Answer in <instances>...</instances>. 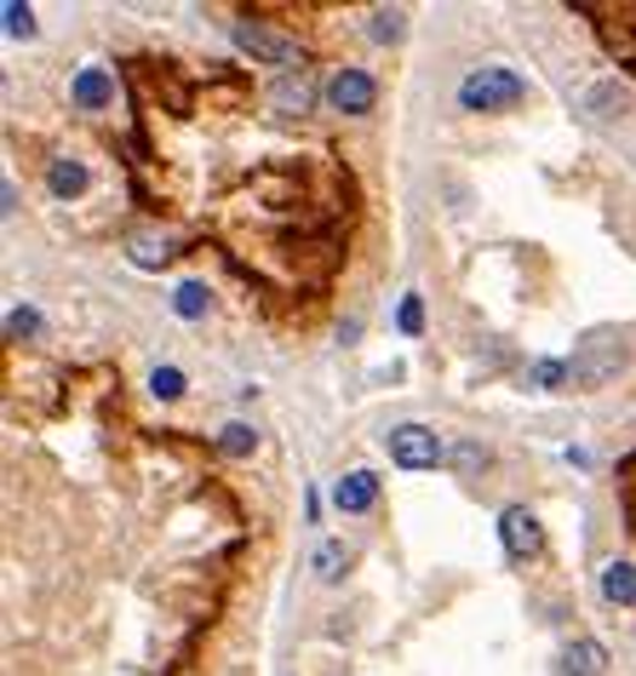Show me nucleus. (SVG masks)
Segmentation results:
<instances>
[{
  "instance_id": "f257e3e1",
  "label": "nucleus",
  "mask_w": 636,
  "mask_h": 676,
  "mask_svg": "<svg viewBox=\"0 0 636 676\" xmlns=\"http://www.w3.org/2000/svg\"><path fill=\"white\" fill-rule=\"evenodd\" d=\"M527 98V81L516 70H499V63H488V70H471L459 81V104L471 115H493V110H511Z\"/></svg>"
},
{
  "instance_id": "f03ea898",
  "label": "nucleus",
  "mask_w": 636,
  "mask_h": 676,
  "mask_svg": "<svg viewBox=\"0 0 636 676\" xmlns=\"http://www.w3.org/2000/svg\"><path fill=\"white\" fill-rule=\"evenodd\" d=\"M384 453L401 464V470H437L448 459V442L430 424H396L384 436Z\"/></svg>"
},
{
  "instance_id": "7ed1b4c3",
  "label": "nucleus",
  "mask_w": 636,
  "mask_h": 676,
  "mask_svg": "<svg viewBox=\"0 0 636 676\" xmlns=\"http://www.w3.org/2000/svg\"><path fill=\"white\" fill-rule=\"evenodd\" d=\"M236 47H242V52H253L258 63H281V70L305 58V47H298L293 35H276L270 23H236Z\"/></svg>"
},
{
  "instance_id": "20e7f679",
  "label": "nucleus",
  "mask_w": 636,
  "mask_h": 676,
  "mask_svg": "<svg viewBox=\"0 0 636 676\" xmlns=\"http://www.w3.org/2000/svg\"><path fill=\"white\" fill-rule=\"evenodd\" d=\"M499 539H505V556L511 562H527V556L545 551V528H540V516H533L527 504H511V511L499 516Z\"/></svg>"
},
{
  "instance_id": "39448f33",
  "label": "nucleus",
  "mask_w": 636,
  "mask_h": 676,
  "mask_svg": "<svg viewBox=\"0 0 636 676\" xmlns=\"http://www.w3.org/2000/svg\"><path fill=\"white\" fill-rule=\"evenodd\" d=\"M327 104L339 110V115H367L379 104V81L367 75V70H339L327 81Z\"/></svg>"
},
{
  "instance_id": "423d86ee",
  "label": "nucleus",
  "mask_w": 636,
  "mask_h": 676,
  "mask_svg": "<svg viewBox=\"0 0 636 676\" xmlns=\"http://www.w3.org/2000/svg\"><path fill=\"white\" fill-rule=\"evenodd\" d=\"M619 367H625V350L619 345H585L574 361H567V379H574L579 390H596V385H608Z\"/></svg>"
},
{
  "instance_id": "0eeeda50",
  "label": "nucleus",
  "mask_w": 636,
  "mask_h": 676,
  "mask_svg": "<svg viewBox=\"0 0 636 676\" xmlns=\"http://www.w3.org/2000/svg\"><path fill=\"white\" fill-rule=\"evenodd\" d=\"M332 504H339L345 516L373 511V504H379V477H373V470H350V477L332 488Z\"/></svg>"
},
{
  "instance_id": "6e6552de",
  "label": "nucleus",
  "mask_w": 636,
  "mask_h": 676,
  "mask_svg": "<svg viewBox=\"0 0 636 676\" xmlns=\"http://www.w3.org/2000/svg\"><path fill=\"white\" fill-rule=\"evenodd\" d=\"M270 104H276L281 115H305V110L316 104V86H310V75H305V70H287V75L270 86Z\"/></svg>"
},
{
  "instance_id": "1a4fd4ad",
  "label": "nucleus",
  "mask_w": 636,
  "mask_h": 676,
  "mask_svg": "<svg viewBox=\"0 0 636 676\" xmlns=\"http://www.w3.org/2000/svg\"><path fill=\"white\" fill-rule=\"evenodd\" d=\"M70 98H75L81 110H110V104H115V81H110V70H81L75 86H70Z\"/></svg>"
},
{
  "instance_id": "9d476101",
  "label": "nucleus",
  "mask_w": 636,
  "mask_h": 676,
  "mask_svg": "<svg viewBox=\"0 0 636 676\" xmlns=\"http://www.w3.org/2000/svg\"><path fill=\"white\" fill-rule=\"evenodd\" d=\"M310 567H316L321 585H339L345 573H350V545H345V539H321L316 556H310Z\"/></svg>"
},
{
  "instance_id": "9b49d317",
  "label": "nucleus",
  "mask_w": 636,
  "mask_h": 676,
  "mask_svg": "<svg viewBox=\"0 0 636 676\" xmlns=\"http://www.w3.org/2000/svg\"><path fill=\"white\" fill-rule=\"evenodd\" d=\"M608 654H602V642H574V648H562V676H602Z\"/></svg>"
},
{
  "instance_id": "f8f14e48",
  "label": "nucleus",
  "mask_w": 636,
  "mask_h": 676,
  "mask_svg": "<svg viewBox=\"0 0 636 676\" xmlns=\"http://www.w3.org/2000/svg\"><path fill=\"white\" fill-rule=\"evenodd\" d=\"M602 596L619 602V607H630L636 602V567L630 562H608V567H602Z\"/></svg>"
},
{
  "instance_id": "ddd939ff",
  "label": "nucleus",
  "mask_w": 636,
  "mask_h": 676,
  "mask_svg": "<svg viewBox=\"0 0 636 676\" xmlns=\"http://www.w3.org/2000/svg\"><path fill=\"white\" fill-rule=\"evenodd\" d=\"M47 184H52L58 201H63V195H81V190H86V166H81V161H52Z\"/></svg>"
},
{
  "instance_id": "4468645a",
  "label": "nucleus",
  "mask_w": 636,
  "mask_h": 676,
  "mask_svg": "<svg viewBox=\"0 0 636 676\" xmlns=\"http://www.w3.org/2000/svg\"><path fill=\"white\" fill-rule=\"evenodd\" d=\"M207 304H213L207 281H184V287L173 293V310H178L184 321H201V316H207Z\"/></svg>"
},
{
  "instance_id": "2eb2a0df",
  "label": "nucleus",
  "mask_w": 636,
  "mask_h": 676,
  "mask_svg": "<svg viewBox=\"0 0 636 676\" xmlns=\"http://www.w3.org/2000/svg\"><path fill=\"white\" fill-rule=\"evenodd\" d=\"M367 23H373V29H367V35H373L379 47H396L401 35H408V18H401V12H373Z\"/></svg>"
},
{
  "instance_id": "dca6fc26",
  "label": "nucleus",
  "mask_w": 636,
  "mask_h": 676,
  "mask_svg": "<svg viewBox=\"0 0 636 676\" xmlns=\"http://www.w3.org/2000/svg\"><path fill=\"white\" fill-rule=\"evenodd\" d=\"M218 448H224L229 459H242V453H253V448H258V430H253V424H224Z\"/></svg>"
},
{
  "instance_id": "f3484780",
  "label": "nucleus",
  "mask_w": 636,
  "mask_h": 676,
  "mask_svg": "<svg viewBox=\"0 0 636 676\" xmlns=\"http://www.w3.org/2000/svg\"><path fill=\"white\" fill-rule=\"evenodd\" d=\"M150 390H155L161 401H178V396H184V373H178V367H155V373H150Z\"/></svg>"
},
{
  "instance_id": "a211bd4d",
  "label": "nucleus",
  "mask_w": 636,
  "mask_h": 676,
  "mask_svg": "<svg viewBox=\"0 0 636 676\" xmlns=\"http://www.w3.org/2000/svg\"><path fill=\"white\" fill-rule=\"evenodd\" d=\"M132 258H139V264H166V258H173V242H166V235H161V242H155V235H139V242H132Z\"/></svg>"
},
{
  "instance_id": "6ab92c4d",
  "label": "nucleus",
  "mask_w": 636,
  "mask_h": 676,
  "mask_svg": "<svg viewBox=\"0 0 636 676\" xmlns=\"http://www.w3.org/2000/svg\"><path fill=\"white\" fill-rule=\"evenodd\" d=\"M7 35H12V41H29V35H35V12L18 7V0H7Z\"/></svg>"
},
{
  "instance_id": "aec40b11",
  "label": "nucleus",
  "mask_w": 636,
  "mask_h": 676,
  "mask_svg": "<svg viewBox=\"0 0 636 676\" xmlns=\"http://www.w3.org/2000/svg\"><path fill=\"white\" fill-rule=\"evenodd\" d=\"M448 459H453V470H459V477H471V470H482V464H488V448H476V442H459Z\"/></svg>"
},
{
  "instance_id": "412c9836",
  "label": "nucleus",
  "mask_w": 636,
  "mask_h": 676,
  "mask_svg": "<svg viewBox=\"0 0 636 676\" xmlns=\"http://www.w3.org/2000/svg\"><path fill=\"white\" fill-rule=\"evenodd\" d=\"M562 379H567V361H540V367L527 373L533 390H551V385H562Z\"/></svg>"
},
{
  "instance_id": "4be33fe9",
  "label": "nucleus",
  "mask_w": 636,
  "mask_h": 676,
  "mask_svg": "<svg viewBox=\"0 0 636 676\" xmlns=\"http://www.w3.org/2000/svg\"><path fill=\"white\" fill-rule=\"evenodd\" d=\"M7 332H12V338L41 332V316H35V310H12V316H7Z\"/></svg>"
},
{
  "instance_id": "5701e85b",
  "label": "nucleus",
  "mask_w": 636,
  "mask_h": 676,
  "mask_svg": "<svg viewBox=\"0 0 636 676\" xmlns=\"http://www.w3.org/2000/svg\"><path fill=\"white\" fill-rule=\"evenodd\" d=\"M419 316H424V310H419V293H408V298H401V316H396V327H401V332H419Z\"/></svg>"
}]
</instances>
